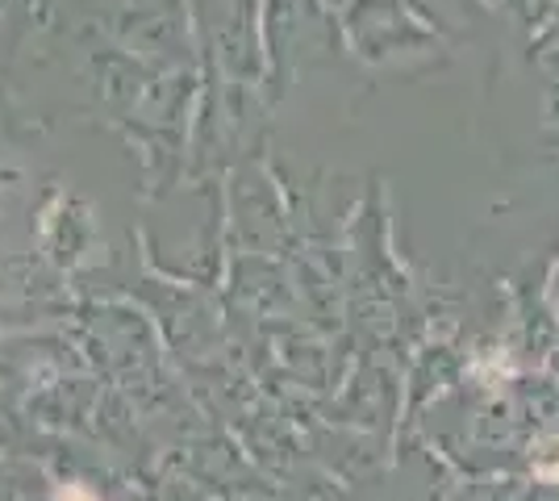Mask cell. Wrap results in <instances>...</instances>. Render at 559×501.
Segmentation results:
<instances>
[{"mask_svg":"<svg viewBox=\"0 0 559 501\" xmlns=\"http://www.w3.org/2000/svg\"><path fill=\"white\" fill-rule=\"evenodd\" d=\"M55 501H100L93 489H84V485H68V489H59V498Z\"/></svg>","mask_w":559,"mask_h":501,"instance_id":"6da1fadb","label":"cell"}]
</instances>
